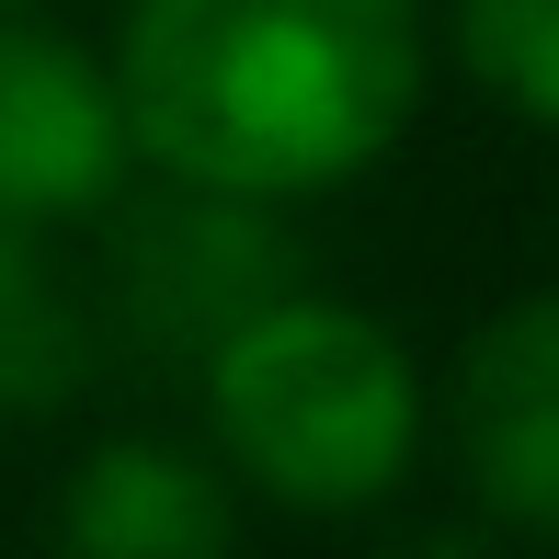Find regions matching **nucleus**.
<instances>
[{
	"label": "nucleus",
	"mask_w": 559,
	"mask_h": 559,
	"mask_svg": "<svg viewBox=\"0 0 559 559\" xmlns=\"http://www.w3.org/2000/svg\"><path fill=\"white\" fill-rule=\"evenodd\" d=\"M115 126L160 183L297 206L389 160L423 115L412 0H126Z\"/></svg>",
	"instance_id": "f257e3e1"
},
{
	"label": "nucleus",
	"mask_w": 559,
	"mask_h": 559,
	"mask_svg": "<svg viewBox=\"0 0 559 559\" xmlns=\"http://www.w3.org/2000/svg\"><path fill=\"white\" fill-rule=\"evenodd\" d=\"M206 445L228 491H263L286 514H366L423 456V377L412 343L354 297H274L206 366Z\"/></svg>",
	"instance_id": "f03ea898"
},
{
	"label": "nucleus",
	"mask_w": 559,
	"mask_h": 559,
	"mask_svg": "<svg viewBox=\"0 0 559 559\" xmlns=\"http://www.w3.org/2000/svg\"><path fill=\"white\" fill-rule=\"evenodd\" d=\"M115 240H104V320L115 343H138L148 366H206L228 332L274 309V297L309 286L286 217L274 206H240V194H194V183H138L115 194Z\"/></svg>",
	"instance_id": "7ed1b4c3"
},
{
	"label": "nucleus",
	"mask_w": 559,
	"mask_h": 559,
	"mask_svg": "<svg viewBox=\"0 0 559 559\" xmlns=\"http://www.w3.org/2000/svg\"><path fill=\"white\" fill-rule=\"evenodd\" d=\"M445 445L479 514L514 537H559V286L502 297L445 377Z\"/></svg>",
	"instance_id": "20e7f679"
},
{
	"label": "nucleus",
	"mask_w": 559,
	"mask_h": 559,
	"mask_svg": "<svg viewBox=\"0 0 559 559\" xmlns=\"http://www.w3.org/2000/svg\"><path fill=\"white\" fill-rule=\"evenodd\" d=\"M126 126L104 58H81L46 23H0V228H69L126 194Z\"/></svg>",
	"instance_id": "39448f33"
},
{
	"label": "nucleus",
	"mask_w": 559,
	"mask_h": 559,
	"mask_svg": "<svg viewBox=\"0 0 559 559\" xmlns=\"http://www.w3.org/2000/svg\"><path fill=\"white\" fill-rule=\"evenodd\" d=\"M58 559H240V491L206 445L115 435L58 491Z\"/></svg>",
	"instance_id": "423d86ee"
},
{
	"label": "nucleus",
	"mask_w": 559,
	"mask_h": 559,
	"mask_svg": "<svg viewBox=\"0 0 559 559\" xmlns=\"http://www.w3.org/2000/svg\"><path fill=\"white\" fill-rule=\"evenodd\" d=\"M104 377V320L35 228H0V423H46Z\"/></svg>",
	"instance_id": "0eeeda50"
},
{
	"label": "nucleus",
	"mask_w": 559,
	"mask_h": 559,
	"mask_svg": "<svg viewBox=\"0 0 559 559\" xmlns=\"http://www.w3.org/2000/svg\"><path fill=\"white\" fill-rule=\"evenodd\" d=\"M445 23H456L468 81L491 92L502 115H525V126L559 138V0H445Z\"/></svg>",
	"instance_id": "6e6552de"
},
{
	"label": "nucleus",
	"mask_w": 559,
	"mask_h": 559,
	"mask_svg": "<svg viewBox=\"0 0 559 559\" xmlns=\"http://www.w3.org/2000/svg\"><path fill=\"white\" fill-rule=\"evenodd\" d=\"M377 559H502V548L468 537V525H423V537H400V548H377Z\"/></svg>",
	"instance_id": "1a4fd4ad"
},
{
	"label": "nucleus",
	"mask_w": 559,
	"mask_h": 559,
	"mask_svg": "<svg viewBox=\"0 0 559 559\" xmlns=\"http://www.w3.org/2000/svg\"><path fill=\"white\" fill-rule=\"evenodd\" d=\"M0 12H12V0H0Z\"/></svg>",
	"instance_id": "9d476101"
}]
</instances>
